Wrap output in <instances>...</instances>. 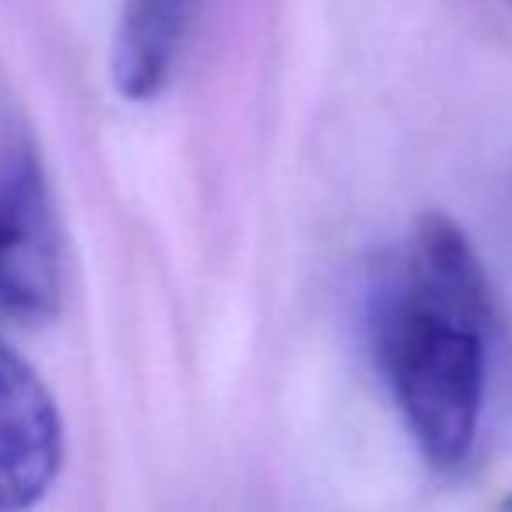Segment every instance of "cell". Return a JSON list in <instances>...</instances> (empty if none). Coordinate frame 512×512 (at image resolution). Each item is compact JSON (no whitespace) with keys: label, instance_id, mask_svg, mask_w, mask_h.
<instances>
[{"label":"cell","instance_id":"6da1fadb","mask_svg":"<svg viewBox=\"0 0 512 512\" xmlns=\"http://www.w3.org/2000/svg\"><path fill=\"white\" fill-rule=\"evenodd\" d=\"M376 358L414 446L456 470L474 453L488 379V330L432 316L397 292L376 313Z\"/></svg>","mask_w":512,"mask_h":512},{"label":"cell","instance_id":"7a4b0ae2","mask_svg":"<svg viewBox=\"0 0 512 512\" xmlns=\"http://www.w3.org/2000/svg\"><path fill=\"white\" fill-rule=\"evenodd\" d=\"M60 235L43 165L29 148L0 169V313L46 323L60 309Z\"/></svg>","mask_w":512,"mask_h":512},{"label":"cell","instance_id":"3957f363","mask_svg":"<svg viewBox=\"0 0 512 512\" xmlns=\"http://www.w3.org/2000/svg\"><path fill=\"white\" fill-rule=\"evenodd\" d=\"M64 463L57 400L18 351L0 341V512H25L46 498Z\"/></svg>","mask_w":512,"mask_h":512},{"label":"cell","instance_id":"277c9868","mask_svg":"<svg viewBox=\"0 0 512 512\" xmlns=\"http://www.w3.org/2000/svg\"><path fill=\"white\" fill-rule=\"evenodd\" d=\"M393 292L425 313L467 323V327L491 330L495 320V302H491L481 256L470 235L442 211H425L414 221L404 274Z\"/></svg>","mask_w":512,"mask_h":512},{"label":"cell","instance_id":"5b68a950","mask_svg":"<svg viewBox=\"0 0 512 512\" xmlns=\"http://www.w3.org/2000/svg\"><path fill=\"white\" fill-rule=\"evenodd\" d=\"M193 0H127L113 39L116 92L127 102H151L172 78Z\"/></svg>","mask_w":512,"mask_h":512}]
</instances>
